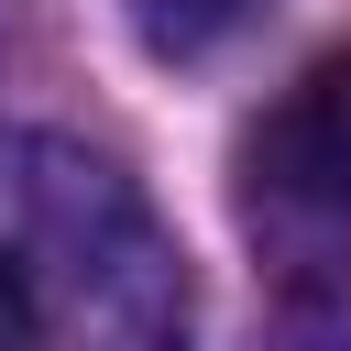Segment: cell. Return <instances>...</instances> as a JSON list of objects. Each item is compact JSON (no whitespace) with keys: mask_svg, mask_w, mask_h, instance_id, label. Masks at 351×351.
I'll list each match as a JSON object with an SVG mask.
<instances>
[{"mask_svg":"<svg viewBox=\"0 0 351 351\" xmlns=\"http://www.w3.org/2000/svg\"><path fill=\"white\" fill-rule=\"evenodd\" d=\"M241 197L274 230H351V44L296 66L285 99L241 132Z\"/></svg>","mask_w":351,"mask_h":351,"instance_id":"obj_1","label":"cell"},{"mask_svg":"<svg viewBox=\"0 0 351 351\" xmlns=\"http://www.w3.org/2000/svg\"><path fill=\"white\" fill-rule=\"evenodd\" d=\"M252 11H263V0H132V33H143L165 66H186V55H219Z\"/></svg>","mask_w":351,"mask_h":351,"instance_id":"obj_2","label":"cell"}]
</instances>
